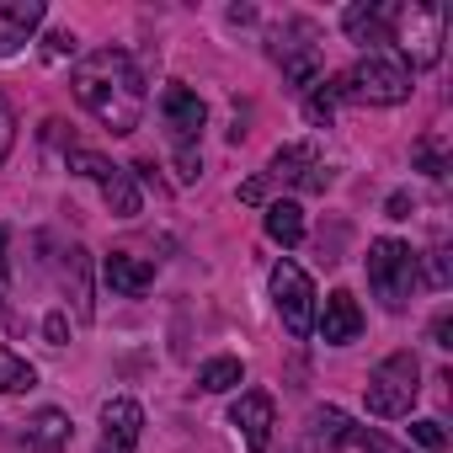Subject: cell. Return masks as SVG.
Wrapping results in <instances>:
<instances>
[{
	"label": "cell",
	"mask_w": 453,
	"mask_h": 453,
	"mask_svg": "<svg viewBox=\"0 0 453 453\" xmlns=\"http://www.w3.org/2000/svg\"><path fill=\"white\" fill-rule=\"evenodd\" d=\"M75 102L107 128V134H134L144 123V75L123 49H96L75 65L70 75Z\"/></svg>",
	"instance_id": "obj_1"
},
{
	"label": "cell",
	"mask_w": 453,
	"mask_h": 453,
	"mask_svg": "<svg viewBox=\"0 0 453 453\" xmlns=\"http://www.w3.org/2000/svg\"><path fill=\"white\" fill-rule=\"evenodd\" d=\"M336 96L363 107H400L411 96V70L389 54H363L347 75H336Z\"/></svg>",
	"instance_id": "obj_2"
},
{
	"label": "cell",
	"mask_w": 453,
	"mask_h": 453,
	"mask_svg": "<svg viewBox=\"0 0 453 453\" xmlns=\"http://www.w3.org/2000/svg\"><path fill=\"white\" fill-rule=\"evenodd\" d=\"M416 395H421V363H416L411 352H389V357H384V363L368 373V384H363L368 416H379V421L411 416Z\"/></svg>",
	"instance_id": "obj_3"
},
{
	"label": "cell",
	"mask_w": 453,
	"mask_h": 453,
	"mask_svg": "<svg viewBox=\"0 0 453 453\" xmlns=\"http://www.w3.org/2000/svg\"><path fill=\"white\" fill-rule=\"evenodd\" d=\"M368 288L389 315H400L411 304V294H416V251L405 241H395V235L373 241L368 246Z\"/></svg>",
	"instance_id": "obj_4"
},
{
	"label": "cell",
	"mask_w": 453,
	"mask_h": 453,
	"mask_svg": "<svg viewBox=\"0 0 453 453\" xmlns=\"http://www.w3.org/2000/svg\"><path fill=\"white\" fill-rule=\"evenodd\" d=\"M442 33H448V6H411L395 12V27H389V43L411 59V70H432L442 59Z\"/></svg>",
	"instance_id": "obj_5"
},
{
	"label": "cell",
	"mask_w": 453,
	"mask_h": 453,
	"mask_svg": "<svg viewBox=\"0 0 453 453\" xmlns=\"http://www.w3.org/2000/svg\"><path fill=\"white\" fill-rule=\"evenodd\" d=\"M273 59L283 65L288 86L315 91L320 75H326V54H320V33H315V22H283V27L273 33Z\"/></svg>",
	"instance_id": "obj_6"
},
{
	"label": "cell",
	"mask_w": 453,
	"mask_h": 453,
	"mask_svg": "<svg viewBox=\"0 0 453 453\" xmlns=\"http://www.w3.org/2000/svg\"><path fill=\"white\" fill-rule=\"evenodd\" d=\"M267 283H273V304H278L288 336H310L315 331V283H310V273L299 262H278Z\"/></svg>",
	"instance_id": "obj_7"
},
{
	"label": "cell",
	"mask_w": 453,
	"mask_h": 453,
	"mask_svg": "<svg viewBox=\"0 0 453 453\" xmlns=\"http://www.w3.org/2000/svg\"><path fill=\"white\" fill-rule=\"evenodd\" d=\"M267 181H294L299 192H326L331 171H326V160H320L315 144H283L273 155V165H267Z\"/></svg>",
	"instance_id": "obj_8"
},
{
	"label": "cell",
	"mask_w": 453,
	"mask_h": 453,
	"mask_svg": "<svg viewBox=\"0 0 453 453\" xmlns=\"http://www.w3.org/2000/svg\"><path fill=\"white\" fill-rule=\"evenodd\" d=\"M230 426L246 437L251 453H267V448H273V426H278V405H273V395H262V389L241 395V400L230 405Z\"/></svg>",
	"instance_id": "obj_9"
},
{
	"label": "cell",
	"mask_w": 453,
	"mask_h": 453,
	"mask_svg": "<svg viewBox=\"0 0 453 453\" xmlns=\"http://www.w3.org/2000/svg\"><path fill=\"white\" fill-rule=\"evenodd\" d=\"M59 288H65L75 320L91 326L96 320V299H91V251L86 246H65L59 251Z\"/></svg>",
	"instance_id": "obj_10"
},
{
	"label": "cell",
	"mask_w": 453,
	"mask_h": 453,
	"mask_svg": "<svg viewBox=\"0 0 453 453\" xmlns=\"http://www.w3.org/2000/svg\"><path fill=\"white\" fill-rule=\"evenodd\" d=\"M160 118H165V128H171L176 144H197V134H203V123H208V107H203V96H197L192 86H165Z\"/></svg>",
	"instance_id": "obj_11"
},
{
	"label": "cell",
	"mask_w": 453,
	"mask_h": 453,
	"mask_svg": "<svg viewBox=\"0 0 453 453\" xmlns=\"http://www.w3.org/2000/svg\"><path fill=\"white\" fill-rule=\"evenodd\" d=\"M315 331H320L326 347H347V342H357V336H363V310H357V299H352L347 288L326 294V304H320V315H315Z\"/></svg>",
	"instance_id": "obj_12"
},
{
	"label": "cell",
	"mask_w": 453,
	"mask_h": 453,
	"mask_svg": "<svg viewBox=\"0 0 453 453\" xmlns=\"http://www.w3.org/2000/svg\"><path fill=\"white\" fill-rule=\"evenodd\" d=\"M139 432H144V411L139 400H107L102 405V453H134L139 448Z\"/></svg>",
	"instance_id": "obj_13"
},
{
	"label": "cell",
	"mask_w": 453,
	"mask_h": 453,
	"mask_svg": "<svg viewBox=\"0 0 453 453\" xmlns=\"http://www.w3.org/2000/svg\"><path fill=\"white\" fill-rule=\"evenodd\" d=\"M43 22V0H0V59L17 54Z\"/></svg>",
	"instance_id": "obj_14"
},
{
	"label": "cell",
	"mask_w": 453,
	"mask_h": 453,
	"mask_svg": "<svg viewBox=\"0 0 453 453\" xmlns=\"http://www.w3.org/2000/svg\"><path fill=\"white\" fill-rule=\"evenodd\" d=\"M102 278H107V288H112V294H123V299H139V294H150V283H155V267H150L144 257L112 251V257L102 262Z\"/></svg>",
	"instance_id": "obj_15"
},
{
	"label": "cell",
	"mask_w": 453,
	"mask_h": 453,
	"mask_svg": "<svg viewBox=\"0 0 453 453\" xmlns=\"http://www.w3.org/2000/svg\"><path fill=\"white\" fill-rule=\"evenodd\" d=\"M395 12L400 6H347L342 12V27H347V38L352 43H389V27H395Z\"/></svg>",
	"instance_id": "obj_16"
},
{
	"label": "cell",
	"mask_w": 453,
	"mask_h": 453,
	"mask_svg": "<svg viewBox=\"0 0 453 453\" xmlns=\"http://www.w3.org/2000/svg\"><path fill=\"white\" fill-rule=\"evenodd\" d=\"M352 432H357V421H352L347 411H336V405H320V411L310 416V448H315V453L352 448Z\"/></svg>",
	"instance_id": "obj_17"
},
{
	"label": "cell",
	"mask_w": 453,
	"mask_h": 453,
	"mask_svg": "<svg viewBox=\"0 0 453 453\" xmlns=\"http://www.w3.org/2000/svg\"><path fill=\"white\" fill-rule=\"evenodd\" d=\"M27 448H33V453H65V448H70V416L54 411V405H43V411L27 421Z\"/></svg>",
	"instance_id": "obj_18"
},
{
	"label": "cell",
	"mask_w": 453,
	"mask_h": 453,
	"mask_svg": "<svg viewBox=\"0 0 453 453\" xmlns=\"http://www.w3.org/2000/svg\"><path fill=\"white\" fill-rule=\"evenodd\" d=\"M102 203H107V213L112 219H139L144 213V192H139V181H134V171H112L107 181H102Z\"/></svg>",
	"instance_id": "obj_19"
},
{
	"label": "cell",
	"mask_w": 453,
	"mask_h": 453,
	"mask_svg": "<svg viewBox=\"0 0 453 453\" xmlns=\"http://www.w3.org/2000/svg\"><path fill=\"white\" fill-rule=\"evenodd\" d=\"M267 235L283 246V251H294L299 241H304V208L294 203V197H278V203H267Z\"/></svg>",
	"instance_id": "obj_20"
},
{
	"label": "cell",
	"mask_w": 453,
	"mask_h": 453,
	"mask_svg": "<svg viewBox=\"0 0 453 453\" xmlns=\"http://www.w3.org/2000/svg\"><path fill=\"white\" fill-rule=\"evenodd\" d=\"M241 379H246L241 357H208V363L197 368V389H208V395H230Z\"/></svg>",
	"instance_id": "obj_21"
},
{
	"label": "cell",
	"mask_w": 453,
	"mask_h": 453,
	"mask_svg": "<svg viewBox=\"0 0 453 453\" xmlns=\"http://www.w3.org/2000/svg\"><path fill=\"white\" fill-rule=\"evenodd\" d=\"M38 384V368L27 357H17L12 347H0V395H22Z\"/></svg>",
	"instance_id": "obj_22"
},
{
	"label": "cell",
	"mask_w": 453,
	"mask_h": 453,
	"mask_svg": "<svg viewBox=\"0 0 453 453\" xmlns=\"http://www.w3.org/2000/svg\"><path fill=\"white\" fill-rule=\"evenodd\" d=\"M336 81H320L315 91H310V102H304V118L315 123V128H331V118H336Z\"/></svg>",
	"instance_id": "obj_23"
},
{
	"label": "cell",
	"mask_w": 453,
	"mask_h": 453,
	"mask_svg": "<svg viewBox=\"0 0 453 453\" xmlns=\"http://www.w3.org/2000/svg\"><path fill=\"white\" fill-rule=\"evenodd\" d=\"M65 165H70L75 176H91L96 187H102V181H107V176L118 171V165H112L107 155H96V150H65Z\"/></svg>",
	"instance_id": "obj_24"
},
{
	"label": "cell",
	"mask_w": 453,
	"mask_h": 453,
	"mask_svg": "<svg viewBox=\"0 0 453 453\" xmlns=\"http://www.w3.org/2000/svg\"><path fill=\"white\" fill-rule=\"evenodd\" d=\"M12 150H17V112H12L6 91H0V165L12 160Z\"/></svg>",
	"instance_id": "obj_25"
},
{
	"label": "cell",
	"mask_w": 453,
	"mask_h": 453,
	"mask_svg": "<svg viewBox=\"0 0 453 453\" xmlns=\"http://www.w3.org/2000/svg\"><path fill=\"white\" fill-rule=\"evenodd\" d=\"M411 442H421L426 453H442L448 448V432H442V421H411Z\"/></svg>",
	"instance_id": "obj_26"
},
{
	"label": "cell",
	"mask_w": 453,
	"mask_h": 453,
	"mask_svg": "<svg viewBox=\"0 0 453 453\" xmlns=\"http://www.w3.org/2000/svg\"><path fill=\"white\" fill-rule=\"evenodd\" d=\"M75 49H81V43H75V33H65V27H54V33L43 38V59H49V65H59V59H70Z\"/></svg>",
	"instance_id": "obj_27"
},
{
	"label": "cell",
	"mask_w": 453,
	"mask_h": 453,
	"mask_svg": "<svg viewBox=\"0 0 453 453\" xmlns=\"http://www.w3.org/2000/svg\"><path fill=\"white\" fill-rule=\"evenodd\" d=\"M416 165H421L426 176H442V171H448V160H442V144H437V139H421V144H416Z\"/></svg>",
	"instance_id": "obj_28"
},
{
	"label": "cell",
	"mask_w": 453,
	"mask_h": 453,
	"mask_svg": "<svg viewBox=\"0 0 453 453\" xmlns=\"http://www.w3.org/2000/svg\"><path fill=\"white\" fill-rule=\"evenodd\" d=\"M176 176H181V181H197V176H203V155H197V144H176Z\"/></svg>",
	"instance_id": "obj_29"
},
{
	"label": "cell",
	"mask_w": 453,
	"mask_h": 453,
	"mask_svg": "<svg viewBox=\"0 0 453 453\" xmlns=\"http://www.w3.org/2000/svg\"><path fill=\"white\" fill-rule=\"evenodd\" d=\"M426 283H432V288H448V283H453V267H448V251H442V246L426 251Z\"/></svg>",
	"instance_id": "obj_30"
},
{
	"label": "cell",
	"mask_w": 453,
	"mask_h": 453,
	"mask_svg": "<svg viewBox=\"0 0 453 453\" xmlns=\"http://www.w3.org/2000/svg\"><path fill=\"white\" fill-rule=\"evenodd\" d=\"M352 448H368V453H411V448H400V442H389V437H379V432H368V426L352 432Z\"/></svg>",
	"instance_id": "obj_31"
},
{
	"label": "cell",
	"mask_w": 453,
	"mask_h": 453,
	"mask_svg": "<svg viewBox=\"0 0 453 453\" xmlns=\"http://www.w3.org/2000/svg\"><path fill=\"white\" fill-rule=\"evenodd\" d=\"M43 336H49V347H65V342H70V315L54 310V315L43 320Z\"/></svg>",
	"instance_id": "obj_32"
},
{
	"label": "cell",
	"mask_w": 453,
	"mask_h": 453,
	"mask_svg": "<svg viewBox=\"0 0 453 453\" xmlns=\"http://www.w3.org/2000/svg\"><path fill=\"white\" fill-rule=\"evenodd\" d=\"M432 347H453V315H448V310L432 320Z\"/></svg>",
	"instance_id": "obj_33"
},
{
	"label": "cell",
	"mask_w": 453,
	"mask_h": 453,
	"mask_svg": "<svg viewBox=\"0 0 453 453\" xmlns=\"http://www.w3.org/2000/svg\"><path fill=\"white\" fill-rule=\"evenodd\" d=\"M241 203H267V176H251V181H241Z\"/></svg>",
	"instance_id": "obj_34"
},
{
	"label": "cell",
	"mask_w": 453,
	"mask_h": 453,
	"mask_svg": "<svg viewBox=\"0 0 453 453\" xmlns=\"http://www.w3.org/2000/svg\"><path fill=\"white\" fill-rule=\"evenodd\" d=\"M411 208H416V203H411V192H389V203H384V213H389V219H411Z\"/></svg>",
	"instance_id": "obj_35"
},
{
	"label": "cell",
	"mask_w": 453,
	"mask_h": 453,
	"mask_svg": "<svg viewBox=\"0 0 453 453\" xmlns=\"http://www.w3.org/2000/svg\"><path fill=\"white\" fill-rule=\"evenodd\" d=\"M6 241H12V235H6V230H0V273H6Z\"/></svg>",
	"instance_id": "obj_36"
}]
</instances>
